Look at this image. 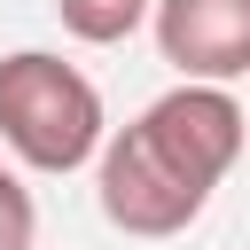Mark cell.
<instances>
[{
	"label": "cell",
	"instance_id": "cell-4",
	"mask_svg": "<svg viewBox=\"0 0 250 250\" xmlns=\"http://www.w3.org/2000/svg\"><path fill=\"white\" fill-rule=\"evenodd\" d=\"M148 8H156V0H55L62 31L86 39V47H117V39H133V31L148 23Z\"/></svg>",
	"mask_w": 250,
	"mask_h": 250
},
{
	"label": "cell",
	"instance_id": "cell-5",
	"mask_svg": "<svg viewBox=\"0 0 250 250\" xmlns=\"http://www.w3.org/2000/svg\"><path fill=\"white\" fill-rule=\"evenodd\" d=\"M39 242V203H31V188L0 164V250H31Z\"/></svg>",
	"mask_w": 250,
	"mask_h": 250
},
{
	"label": "cell",
	"instance_id": "cell-2",
	"mask_svg": "<svg viewBox=\"0 0 250 250\" xmlns=\"http://www.w3.org/2000/svg\"><path fill=\"white\" fill-rule=\"evenodd\" d=\"M0 141L31 172H78V164H94L102 141H109L94 78L78 62L47 55V47L0 55Z\"/></svg>",
	"mask_w": 250,
	"mask_h": 250
},
{
	"label": "cell",
	"instance_id": "cell-3",
	"mask_svg": "<svg viewBox=\"0 0 250 250\" xmlns=\"http://www.w3.org/2000/svg\"><path fill=\"white\" fill-rule=\"evenodd\" d=\"M148 31L156 55L180 70V86L250 78V0H156Z\"/></svg>",
	"mask_w": 250,
	"mask_h": 250
},
{
	"label": "cell",
	"instance_id": "cell-1",
	"mask_svg": "<svg viewBox=\"0 0 250 250\" xmlns=\"http://www.w3.org/2000/svg\"><path fill=\"white\" fill-rule=\"evenodd\" d=\"M250 141V109L227 86H172L133 125H117L94 156V195L117 234L172 242L203 219L211 188L234 172Z\"/></svg>",
	"mask_w": 250,
	"mask_h": 250
}]
</instances>
